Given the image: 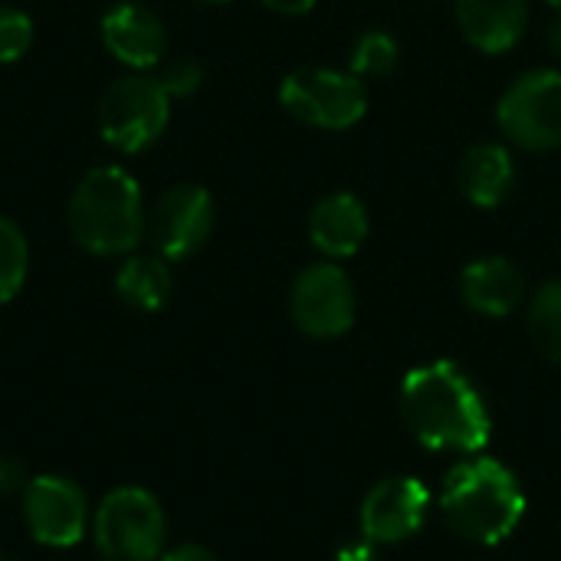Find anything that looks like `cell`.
I'll use <instances>...</instances> for the list:
<instances>
[{"instance_id": "18", "label": "cell", "mask_w": 561, "mask_h": 561, "mask_svg": "<svg viewBox=\"0 0 561 561\" xmlns=\"http://www.w3.org/2000/svg\"><path fill=\"white\" fill-rule=\"evenodd\" d=\"M529 332L536 348L561 365V279L546 283L529 306Z\"/></svg>"}, {"instance_id": "26", "label": "cell", "mask_w": 561, "mask_h": 561, "mask_svg": "<svg viewBox=\"0 0 561 561\" xmlns=\"http://www.w3.org/2000/svg\"><path fill=\"white\" fill-rule=\"evenodd\" d=\"M335 561H378V556H375L371 546H348V549L339 552V559Z\"/></svg>"}, {"instance_id": "21", "label": "cell", "mask_w": 561, "mask_h": 561, "mask_svg": "<svg viewBox=\"0 0 561 561\" xmlns=\"http://www.w3.org/2000/svg\"><path fill=\"white\" fill-rule=\"evenodd\" d=\"M33 43V20L16 7H0V66L16 62Z\"/></svg>"}, {"instance_id": "19", "label": "cell", "mask_w": 561, "mask_h": 561, "mask_svg": "<svg viewBox=\"0 0 561 561\" xmlns=\"http://www.w3.org/2000/svg\"><path fill=\"white\" fill-rule=\"evenodd\" d=\"M26 266H30V247L23 230L10 217H0V302H10L23 289Z\"/></svg>"}, {"instance_id": "16", "label": "cell", "mask_w": 561, "mask_h": 561, "mask_svg": "<svg viewBox=\"0 0 561 561\" xmlns=\"http://www.w3.org/2000/svg\"><path fill=\"white\" fill-rule=\"evenodd\" d=\"M516 181V168L513 158L503 145L496 141H480L470 145L457 164V187L463 191V197L483 210L500 207Z\"/></svg>"}, {"instance_id": "13", "label": "cell", "mask_w": 561, "mask_h": 561, "mask_svg": "<svg viewBox=\"0 0 561 561\" xmlns=\"http://www.w3.org/2000/svg\"><path fill=\"white\" fill-rule=\"evenodd\" d=\"M457 23L480 53H506L529 23L526 0H457Z\"/></svg>"}, {"instance_id": "10", "label": "cell", "mask_w": 561, "mask_h": 561, "mask_svg": "<svg viewBox=\"0 0 561 561\" xmlns=\"http://www.w3.org/2000/svg\"><path fill=\"white\" fill-rule=\"evenodd\" d=\"M23 519L39 546L69 549L85 536L89 506L72 480L33 477L23 490Z\"/></svg>"}, {"instance_id": "14", "label": "cell", "mask_w": 561, "mask_h": 561, "mask_svg": "<svg viewBox=\"0 0 561 561\" xmlns=\"http://www.w3.org/2000/svg\"><path fill=\"white\" fill-rule=\"evenodd\" d=\"M460 293L473 312L490 316V319H503L523 302L526 279H523L519 266L510 263L506 256H483L463 270Z\"/></svg>"}, {"instance_id": "3", "label": "cell", "mask_w": 561, "mask_h": 561, "mask_svg": "<svg viewBox=\"0 0 561 561\" xmlns=\"http://www.w3.org/2000/svg\"><path fill=\"white\" fill-rule=\"evenodd\" d=\"M440 510L460 539L473 546H496L519 526L526 496L516 477L496 460H470L447 477Z\"/></svg>"}, {"instance_id": "22", "label": "cell", "mask_w": 561, "mask_h": 561, "mask_svg": "<svg viewBox=\"0 0 561 561\" xmlns=\"http://www.w3.org/2000/svg\"><path fill=\"white\" fill-rule=\"evenodd\" d=\"M158 79H161V85H164L168 95H181V99H184V95H191V92L201 89L204 69H201L194 59H174V62L164 66V72H161Z\"/></svg>"}, {"instance_id": "6", "label": "cell", "mask_w": 561, "mask_h": 561, "mask_svg": "<svg viewBox=\"0 0 561 561\" xmlns=\"http://www.w3.org/2000/svg\"><path fill=\"white\" fill-rule=\"evenodd\" d=\"M279 102L302 125L342 131V128H352L355 122H362V115L368 108V92L355 72L302 66L283 79Z\"/></svg>"}, {"instance_id": "9", "label": "cell", "mask_w": 561, "mask_h": 561, "mask_svg": "<svg viewBox=\"0 0 561 561\" xmlns=\"http://www.w3.org/2000/svg\"><path fill=\"white\" fill-rule=\"evenodd\" d=\"M214 230V197L201 184H174L168 187L151 214L148 237L161 260H187L194 256Z\"/></svg>"}, {"instance_id": "29", "label": "cell", "mask_w": 561, "mask_h": 561, "mask_svg": "<svg viewBox=\"0 0 561 561\" xmlns=\"http://www.w3.org/2000/svg\"><path fill=\"white\" fill-rule=\"evenodd\" d=\"M204 3H227V0H204Z\"/></svg>"}, {"instance_id": "23", "label": "cell", "mask_w": 561, "mask_h": 561, "mask_svg": "<svg viewBox=\"0 0 561 561\" xmlns=\"http://www.w3.org/2000/svg\"><path fill=\"white\" fill-rule=\"evenodd\" d=\"M26 470L20 467L16 457H7L0 454V496H13V493H23L26 490Z\"/></svg>"}, {"instance_id": "31", "label": "cell", "mask_w": 561, "mask_h": 561, "mask_svg": "<svg viewBox=\"0 0 561 561\" xmlns=\"http://www.w3.org/2000/svg\"><path fill=\"white\" fill-rule=\"evenodd\" d=\"M0 561H10V559H0Z\"/></svg>"}, {"instance_id": "12", "label": "cell", "mask_w": 561, "mask_h": 561, "mask_svg": "<svg viewBox=\"0 0 561 561\" xmlns=\"http://www.w3.org/2000/svg\"><path fill=\"white\" fill-rule=\"evenodd\" d=\"M102 43L105 49L125 62L128 69H148L154 66L161 56H164V46H168V33H164V23L154 10H148L145 3H115L102 23Z\"/></svg>"}, {"instance_id": "5", "label": "cell", "mask_w": 561, "mask_h": 561, "mask_svg": "<svg viewBox=\"0 0 561 561\" xmlns=\"http://www.w3.org/2000/svg\"><path fill=\"white\" fill-rule=\"evenodd\" d=\"M102 561H158L168 523L161 503L141 486L112 490L92 519Z\"/></svg>"}, {"instance_id": "8", "label": "cell", "mask_w": 561, "mask_h": 561, "mask_svg": "<svg viewBox=\"0 0 561 561\" xmlns=\"http://www.w3.org/2000/svg\"><path fill=\"white\" fill-rule=\"evenodd\" d=\"M289 312L299 332L309 339H339L355 322V289L352 279L335 263L306 266L289 296Z\"/></svg>"}, {"instance_id": "1", "label": "cell", "mask_w": 561, "mask_h": 561, "mask_svg": "<svg viewBox=\"0 0 561 561\" xmlns=\"http://www.w3.org/2000/svg\"><path fill=\"white\" fill-rule=\"evenodd\" d=\"M401 408L411 434L431 450L477 454L490 440V411L483 391L454 362L414 368L404 378Z\"/></svg>"}, {"instance_id": "17", "label": "cell", "mask_w": 561, "mask_h": 561, "mask_svg": "<svg viewBox=\"0 0 561 561\" xmlns=\"http://www.w3.org/2000/svg\"><path fill=\"white\" fill-rule=\"evenodd\" d=\"M171 270L161 256H128L115 273V293L138 312H158L171 299Z\"/></svg>"}, {"instance_id": "2", "label": "cell", "mask_w": 561, "mask_h": 561, "mask_svg": "<svg viewBox=\"0 0 561 561\" xmlns=\"http://www.w3.org/2000/svg\"><path fill=\"white\" fill-rule=\"evenodd\" d=\"M66 220L72 240L95 256H125L141 243L148 230L141 187L128 171L115 164L92 168L76 184Z\"/></svg>"}, {"instance_id": "30", "label": "cell", "mask_w": 561, "mask_h": 561, "mask_svg": "<svg viewBox=\"0 0 561 561\" xmlns=\"http://www.w3.org/2000/svg\"><path fill=\"white\" fill-rule=\"evenodd\" d=\"M424 3H437V0H424Z\"/></svg>"}, {"instance_id": "15", "label": "cell", "mask_w": 561, "mask_h": 561, "mask_svg": "<svg viewBox=\"0 0 561 561\" xmlns=\"http://www.w3.org/2000/svg\"><path fill=\"white\" fill-rule=\"evenodd\" d=\"M309 237L316 250L332 260L355 256L368 237V210L355 194H332L316 204L309 217Z\"/></svg>"}, {"instance_id": "11", "label": "cell", "mask_w": 561, "mask_h": 561, "mask_svg": "<svg viewBox=\"0 0 561 561\" xmlns=\"http://www.w3.org/2000/svg\"><path fill=\"white\" fill-rule=\"evenodd\" d=\"M427 490L411 477H394L378 483L362 506V533L371 542H404L427 516Z\"/></svg>"}, {"instance_id": "28", "label": "cell", "mask_w": 561, "mask_h": 561, "mask_svg": "<svg viewBox=\"0 0 561 561\" xmlns=\"http://www.w3.org/2000/svg\"><path fill=\"white\" fill-rule=\"evenodd\" d=\"M549 3H552V7H556V10H561V0H549Z\"/></svg>"}, {"instance_id": "20", "label": "cell", "mask_w": 561, "mask_h": 561, "mask_svg": "<svg viewBox=\"0 0 561 561\" xmlns=\"http://www.w3.org/2000/svg\"><path fill=\"white\" fill-rule=\"evenodd\" d=\"M398 66V43L385 30H368L352 49V72L358 79H381Z\"/></svg>"}, {"instance_id": "7", "label": "cell", "mask_w": 561, "mask_h": 561, "mask_svg": "<svg viewBox=\"0 0 561 561\" xmlns=\"http://www.w3.org/2000/svg\"><path fill=\"white\" fill-rule=\"evenodd\" d=\"M503 135L526 151L561 148V72L536 69L519 76L496 108Z\"/></svg>"}, {"instance_id": "27", "label": "cell", "mask_w": 561, "mask_h": 561, "mask_svg": "<svg viewBox=\"0 0 561 561\" xmlns=\"http://www.w3.org/2000/svg\"><path fill=\"white\" fill-rule=\"evenodd\" d=\"M549 49L561 59V10L552 16V23H549Z\"/></svg>"}, {"instance_id": "4", "label": "cell", "mask_w": 561, "mask_h": 561, "mask_svg": "<svg viewBox=\"0 0 561 561\" xmlns=\"http://www.w3.org/2000/svg\"><path fill=\"white\" fill-rule=\"evenodd\" d=\"M168 118L171 95L164 92L158 76H148L141 69L112 79L99 99V131L122 154H135L154 145L168 128Z\"/></svg>"}, {"instance_id": "24", "label": "cell", "mask_w": 561, "mask_h": 561, "mask_svg": "<svg viewBox=\"0 0 561 561\" xmlns=\"http://www.w3.org/2000/svg\"><path fill=\"white\" fill-rule=\"evenodd\" d=\"M263 3L283 16H299V13H309L316 7V0H263Z\"/></svg>"}, {"instance_id": "25", "label": "cell", "mask_w": 561, "mask_h": 561, "mask_svg": "<svg viewBox=\"0 0 561 561\" xmlns=\"http://www.w3.org/2000/svg\"><path fill=\"white\" fill-rule=\"evenodd\" d=\"M161 561H217L207 549H201V546H181V549H174V552H168Z\"/></svg>"}]
</instances>
